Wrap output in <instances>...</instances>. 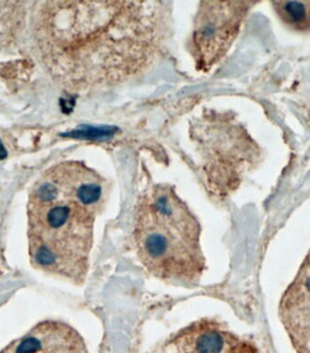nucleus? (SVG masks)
Here are the masks:
<instances>
[{
    "label": "nucleus",
    "mask_w": 310,
    "mask_h": 353,
    "mask_svg": "<svg viewBox=\"0 0 310 353\" xmlns=\"http://www.w3.org/2000/svg\"><path fill=\"white\" fill-rule=\"evenodd\" d=\"M280 314L291 341L310 343V251L281 299Z\"/></svg>",
    "instance_id": "obj_8"
},
{
    "label": "nucleus",
    "mask_w": 310,
    "mask_h": 353,
    "mask_svg": "<svg viewBox=\"0 0 310 353\" xmlns=\"http://www.w3.org/2000/svg\"><path fill=\"white\" fill-rule=\"evenodd\" d=\"M278 17L287 27L297 31H310V1H272Z\"/></svg>",
    "instance_id": "obj_10"
},
{
    "label": "nucleus",
    "mask_w": 310,
    "mask_h": 353,
    "mask_svg": "<svg viewBox=\"0 0 310 353\" xmlns=\"http://www.w3.org/2000/svg\"><path fill=\"white\" fill-rule=\"evenodd\" d=\"M190 138L208 193L228 198L251 161L252 143L242 127L230 114L205 110L191 123Z\"/></svg>",
    "instance_id": "obj_4"
},
{
    "label": "nucleus",
    "mask_w": 310,
    "mask_h": 353,
    "mask_svg": "<svg viewBox=\"0 0 310 353\" xmlns=\"http://www.w3.org/2000/svg\"><path fill=\"white\" fill-rule=\"evenodd\" d=\"M0 353H89L79 332L61 321H42Z\"/></svg>",
    "instance_id": "obj_7"
},
{
    "label": "nucleus",
    "mask_w": 310,
    "mask_h": 353,
    "mask_svg": "<svg viewBox=\"0 0 310 353\" xmlns=\"http://www.w3.org/2000/svg\"><path fill=\"white\" fill-rule=\"evenodd\" d=\"M24 2L0 1V50L13 42L25 22Z\"/></svg>",
    "instance_id": "obj_9"
},
{
    "label": "nucleus",
    "mask_w": 310,
    "mask_h": 353,
    "mask_svg": "<svg viewBox=\"0 0 310 353\" xmlns=\"http://www.w3.org/2000/svg\"><path fill=\"white\" fill-rule=\"evenodd\" d=\"M111 190L108 179L81 161H63L46 170L28 195V254L33 268L74 285H85L95 221Z\"/></svg>",
    "instance_id": "obj_2"
},
{
    "label": "nucleus",
    "mask_w": 310,
    "mask_h": 353,
    "mask_svg": "<svg viewBox=\"0 0 310 353\" xmlns=\"http://www.w3.org/2000/svg\"><path fill=\"white\" fill-rule=\"evenodd\" d=\"M163 353H262L259 347L231 331L216 318H202L173 334Z\"/></svg>",
    "instance_id": "obj_6"
},
{
    "label": "nucleus",
    "mask_w": 310,
    "mask_h": 353,
    "mask_svg": "<svg viewBox=\"0 0 310 353\" xmlns=\"http://www.w3.org/2000/svg\"><path fill=\"white\" fill-rule=\"evenodd\" d=\"M170 2L48 1L40 10L46 63L68 88L123 85L162 59L172 36Z\"/></svg>",
    "instance_id": "obj_1"
},
{
    "label": "nucleus",
    "mask_w": 310,
    "mask_h": 353,
    "mask_svg": "<svg viewBox=\"0 0 310 353\" xmlns=\"http://www.w3.org/2000/svg\"><path fill=\"white\" fill-rule=\"evenodd\" d=\"M201 236V223L172 185H153L139 196L133 250L151 276L173 285H197L207 269Z\"/></svg>",
    "instance_id": "obj_3"
},
{
    "label": "nucleus",
    "mask_w": 310,
    "mask_h": 353,
    "mask_svg": "<svg viewBox=\"0 0 310 353\" xmlns=\"http://www.w3.org/2000/svg\"><path fill=\"white\" fill-rule=\"evenodd\" d=\"M252 2L201 1L194 17L190 52L197 71H211L235 41Z\"/></svg>",
    "instance_id": "obj_5"
}]
</instances>
